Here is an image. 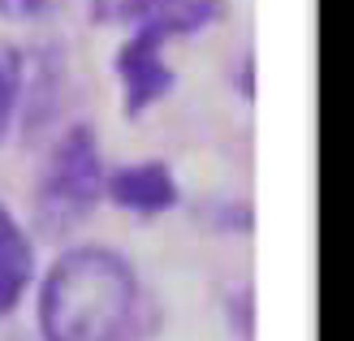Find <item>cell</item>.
Listing matches in <instances>:
<instances>
[{
    "label": "cell",
    "instance_id": "6da1fadb",
    "mask_svg": "<svg viewBox=\"0 0 354 341\" xmlns=\"http://www.w3.org/2000/svg\"><path fill=\"white\" fill-rule=\"evenodd\" d=\"M39 341H130L143 315V285L126 255L69 246L39 281Z\"/></svg>",
    "mask_w": 354,
    "mask_h": 341
},
{
    "label": "cell",
    "instance_id": "7a4b0ae2",
    "mask_svg": "<svg viewBox=\"0 0 354 341\" xmlns=\"http://www.w3.org/2000/svg\"><path fill=\"white\" fill-rule=\"evenodd\" d=\"M104 160L91 125H69L48 151L44 173L35 182V225L48 238L74 233L104 203Z\"/></svg>",
    "mask_w": 354,
    "mask_h": 341
},
{
    "label": "cell",
    "instance_id": "3957f363",
    "mask_svg": "<svg viewBox=\"0 0 354 341\" xmlns=\"http://www.w3.org/2000/svg\"><path fill=\"white\" fill-rule=\"evenodd\" d=\"M173 39L165 30H151V26H138L126 35V44L117 48V82H121V113L130 121H138L143 113H151L173 86H177V74L173 65L165 61V48Z\"/></svg>",
    "mask_w": 354,
    "mask_h": 341
},
{
    "label": "cell",
    "instance_id": "277c9868",
    "mask_svg": "<svg viewBox=\"0 0 354 341\" xmlns=\"http://www.w3.org/2000/svg\"><path fill=\"white\" fill-rule=\"evenodd\" d=\"M86 5L100 26H151L169 39H186L225 13V0H86Z\"/></svg>",
    "mask_w": 354,
    "mask_h": 341
},
{
    "label": "cell",
    "instance_id": "5b68a950",
    "mask_svg": "<svg viewBox=\"0 0 354 341\" xmlns=\"http://www.w3.org/2000/svg\"><path fill=\"white\" fill-rule=\"evenodd\" d=\"M104 199L126 216L151 221L177 208L182 186L165 160H134V165H117L104 173Z\"/></svg>",
    "mask_w": 354,
    "mask_h": 341
},
{
    "label": "cell",
    "instance_id": "8992f818",
    "mask_svg": "<svg viewBox=\"0 0 354 341\" xmlns=\"http://www.w3.org/2000/svg\"><path fill=\"white\" fill-rule=\"evenodd\" d=\"M35 281V246L22 221L0 199V320L22 307V298Z\"/></svg>",
    "mask_w": 354,
    "mask_h": 341
},
{
    "label": "cell",
    "instance_id": "52a82bcc",
    "mask_svg": "<svg viewBox=\"0 0 354 341\" xmlns=\"http://www.w3.org/2000/svg\"><path fill=\"white\" fill-rule=\"evenodd\" d=\"M22 91H26V57L17 52V44L0 39V142L9 138L13 121H17Z\"/></svg>",
    "mask_w": 354,
    "mask_h": 341
},
{
    "label": "cell",
    "instance_id": "ba28073f",
    "mask_svg": "<svg viewBox=\"0 0 354 341\" xmlns=\"http://www.w3.org/2000/svg\"><path fill=\"white\" fill-rule=\"evenodd\" d=\"M52 0H0V13H13V17H35L44 13Z\"/></svg>",
    "mask_w": 354,
    "mask_h": 341
}]
</instances>
